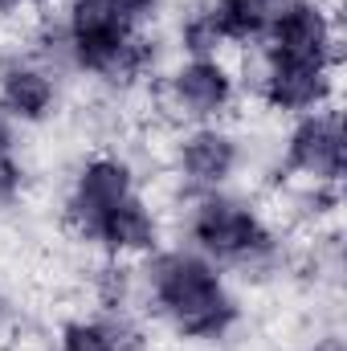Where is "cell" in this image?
<instances>
[{"label":"cell","instance_id":"cell-4","mask_svg":"<svg viewBox=\"0 0 347 351\" xmlns=\"http://www.w3.org/2000/svg\"><path fill=\"white\" fill-rule=\"evenodd\" d=\"M139 192V176L135 164L119 152H94L86 156L70 184H66V196H62V225L74 241L82 245H98L106 221Z\"/></svg>","mask_w":347,"mask_h":351},{"label":"cell","instance_id":"cell-9","mask_svg":"<svg viewBox=\"0 0 347 351\" xmlns=\"http://www.w3.org/2000/svg\"><path fill=\"white\" fill-rule=\"evenodd\" d=\"M258 49L319 58L344 66V29H339V0H282Z\"/></svg>","mask_w":347,"mask_h":351},{"label":"cell","instance_id":"cell-10","mask_svg":"<svg viewBox=\"0 0 347 351\" xmlns=\"http://www.w3.org/2000/svg\"><path fill=\"white\" fill-rule=\"evenodd\" d=\"M62 74L37 62L29 49L0 58V110L16 127H41L62 110Z\"/></svg>","mask_w":347,"mask_h":351},{"label":"cell","instance_id":"cell-19","mask_svg":"<svg viewBox=\"0 0 347 351\" xmlns=\"http://www.w3.org/2000/svg\"><path fill=\"white\" fill-rule=\"evenodd\" d=\"M307 351H344V339L339 335H323L315 348H307Z\"/></svg>","mask_w":347,"mask_h":351},{"label":"cell","instance_id":"cell-11","mask_svg":"<svg viewBox=\"0 0 347 351\" xmlns=\"http://www.w3.org/2000/svg\"><path fill=\"white\" fill-rule=\"evenodd\" d=\"M62 351H152V335L131 306H94L58 331Z\"/></svg>","mask_w":347,"mask_h":351},{"label":"cell","instance_id":"cell-2","mask_svg":"<svg viewBox=\"0 0 347 351\" xmlns=\"http://www.w3.org/2000/svg\"><path fill=\"white\" fill-rule=\"evenodd\" d=\"M180 233H184L188 250L221 265L225 274L241 278L246 286H265V282L282 278L294 262L282 229L250 196L229 192V188L188 196Z\"/></svg>","mask_w":347,"mask_h":351},{"label":"cell","instance_id":"cell-18","mask_svg":"<svg viewBox=\"0 0 347 351\" xmlns=\"http://www.w3.org/2000/svg\"><path fill=\"white\" fill-rule=\"evenodd\" d=\"M33 8V0H0V21H12V16H25Z\"/></svg>","mask_w":347,"mask_h":351},{"label":"cell","instance_id":"cell-16","mask_svg":"<svg viewBox=\"0 0 347 351\" xmlns=\"http://www.w3.org/2000/svg\"><path fill=\"white\" fill-rule=\"evenodd\" d=\"M123 21H131L135 29H147L164 8H168V0H106Z\"/></svg>","mask_w":347,"mask_h":351},{"label":"cell","instance_id":"cell-15","mask_svg":"<svg viewBox=\"0 0 347 351\" xmlns=\"http://www.w3.org/2000/svg\"><path fill=\"white\" fill-rule=\"evenodd\" d=\"M286 204H290V208H286L290 221L315 233V229L339 225V204H344V196H339V188H323V184H290Z\"/></svg>","mask_w":347,"mask_h":351},{"label":"cell","instance_id":"cell-20","mask_svg":"<svg viewBox=\"0 0 347 351\" xmlns=\"http://www.w3.org/2000/svg\"><path fill=\"white\" fill-rule=\"evenodd\" d=\"M49 351H62V348H58V343H53V348H49Z\"/></svg>","mask_w":347,"mask_h":351},{"label":"cell","instance_id":"cell-1","mask_svg":"<svg viewBox=\"0 0 347 351\" xmlns=\"http://www.w3.org/2000/svg\"><path fill=\"white\" fill-rule=\"evenodd\" d=\"M135 302L184 343H225L246 319L229 274L188 245H160L135 265Z\"/></svg>","mask_w":347,"mask_h":351},{"label":"cell","instance_id":"cell-12","mask_svg":"<svg viewBox=\"0 0 347 351\" xmlns=\"http://www.w3.org/2000/svg\"><path fill=\"white\" fill-rule=\"evenodd\" d=\"M160 245H164V217H160V208L143 192H135L106 221V229H102V237H98L94 250L106 254V258H119V262H143Z\"/></svg>","mask_w":347,"mask_h":351},{"label":"cell","instance_id":"cell-14","mask_svg":"<svg viewBox=\"0 0 347 351\" xmlns=\"http://www.w3.org/2000/svg\"><path fill=\"white\" fill-rule=\"evenodd\" d=\"M176 49H180V58H221L225 41H221V29H217V16H213L208 0H188L180 8Z\"/></svg>","mask_w":347,"mask_h":351},{"label":"cell","instance_id":"cell-7","mask_svg":"<svg viewBox=\"0 0 347 351\" xmlns=\"http://www.w3.org/2000/svg\"><path fill=\"white\" fill-rule=\"evenodd\" d=\"M347 168V135L339 106H323L311 114H298L282 139L278 172L286 184H323L339 188Z\"/></svg>","mask_w":347,"mask_h":351},{"label":"cell","instance_id":"cell-17","mask_svg":"<svg viewBox=\"0 0 347 351\" xmlns=\"http://www.w3.org/2000/svg\"><path fill=\"white\" fill-rule=\"evenodd\" d=\"M0 156H16V123L0 110Z\"/></svg>","mask_w":347,"mask_h":351},{"label":"cell","instance_id":"cell-5","mask_svg":"<svg viewBox=\"0 0 347 351\" xmlns=\"http://www.w3.org/2000/svg\"><path fill=\"white\" fill-rule=\"evenodd\" d=\"M339 70L335 62H319V58H294V53H270L258 49L254 58V74L246 78V86L254 90L265 110L298 119L323 106H335L339 94Z\"/></svg>","mask_w":347,"mask_h":351},{"label":"cell","instance_id":"cell-8","mask_svg":"<svg viewBox=\"0 0 347 351\" xmlns=\"http://www.w3.org/2000/svg\"><path fill=\"white\" fill-rule=\"evenodd\" d=\"M246 168V143L225 123L184 127L172 143V176L188 196L221 192Z\"/></svg>","mask_w":347,"mask_h":351},{"label":"cell","instance_id":"cell-13","mask_svg":"<svg viewBox=\"0 0 347 351\" xmlns=\"http://www.w3.org/2000/svg\"><path fill=\"white\" fill-rule=\"evenodd\" d=\"M208 4H213V16H217L225 45L258 49L282 0H208Z\"/></svg>","mask_w":347,"mask_h":351},{"label":"cell","instance_id":"cell-3","mask_svg":"<svg viewBox=\"0 0 347 351\" xmlns=\"http://www.w3.org/2000/svg\"><path fill=\"white\" fill-rule=\"evenodd\" d=\"M66 70L94 78L106 90H135L160 74L164 41L123 21L106 0H66L58 8Z\"/></svg>","mask_w":347,"mask_h":351},{"label":"cell","instance_id":"cell-6","mask_svg":"<svg viewBox=\"0 0 347 351\" xmlns=\"http://www.w3.org/2000/svg\"><path fill=\"white\" fill-rule=\"evenodd\" d=\"M241 98V78L225 58H180L160 74V106L180 127L225 123Z\"/></svg>","mask_w":347,"mask_h":351}]
</instances>
